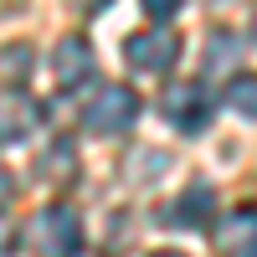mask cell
<instances>
[{
	"instance_id": "cell-7",
	"label": "cell",
	"mask_w": 257,
	"mask_h": 257,
	"mask_svg": "<svg viewBox=\"0 0 257 257\" xmlns=\"http://www.w3.org/2000/svg\"><path fill=\"white\" fill-rule=\"evenodd\" d=\"M52 72H57L62 88L88 82V77H93V52H88V41H82V36H67V41L57 47V57H52Z\"/></svg>"
},
{
	"instance_id": "cell-13",
	"label": "cell",
	"mask_w": 257,
	"mask_h": 257,
	"mask_svg": "<svg viewBox=\"0 0 257 257\" xmlns=\"http://www.w3.org/2000/svg\"><path fill=\"white\" fill-rule=\"evenodd\" d=\"M11 247H16V226H11L6 211H0V257H11Z\"/></svg>"
},
{
	"instance_id": "cell-14",
	"label": "cell",
	"mask_w": 257,
	"mask_h": 257,
	"mask_svg": "<svg viewBox=\"0 0 257 257\" xmlns=\"http://www.w3.org/2000/svg\"><path fill=\"white\" fill-rule=\"evenodd\" d=\"M11 196H16V180H11V175H6V165H0V206H6V201H11Z\"/></svg>"
},
{
	"instance_id": "cell-1",
	"label": "cell",
	"mask_w": 257,
	"mask_h": 257,
	"mask_svg": "<svg viewBox=\"0 0 257 257\" xmlns=\"http://www.w3.org/2000/svg\"><path fill=\"white\" fill-rule=\"evenodd\" d=\"M31 247L41 257H77L82 252V221L72 206H47L31 221Z\"/></svg>"
},
{
	"instance_id": "cell-9",
	"label": "cell",
	"mask_w": 257,
	"mask_h": 257,
	"mask_svg": "<svg viewBox=\"0 0 257 257\" xmlns=\"http://www.w3.org/2000/svg\"><path fill=\"white\" fill-rule=\"evenodd\" d=\"M41 175H47L52 185H62V180L77 175V149H72V139H57L47 155H41Z\"/></svg>"
},
{
	"instance_id": "cell-17",
	"label": "cell",
	"mask_w": 257,
	"mask_h": 257,
	"mask_svg": "<svg viewBox=\"0 0 257 257\" xmlns=\"http://www.w3.org/2000/svg\"><path fill=\"white\" fill-rule=\"evenodd\" d=\"M252 36H257V11H252Z\"/></svg>"
},
{
	"instance_id": "cell-4",
	"label": "cell",
	"mask_w": 257,
	"mask_h": 257,
	"mask_svg": "<svg viewBox=\"0 0 257 257\" xmlns=\"http://www.w3.org/2000/svg\"><path fill=\"white\" fill-rule=\"evenodd\" d=\"M134 118H139L134 88H98V98L88 103V113H82V123H88L93 134H123V128H134Z\"/></svg>"
},
{
	"instance_id": "cell-15",
	"label": "cell",
	"mask_w": 257,
	"mask_h": 257,
	"mask_svg": "<svg viewBox=\"0 0 257 257\" xmlns=\"http://www.w3.org/2000/svg\"><path fill=\"white\" fill-rule=\"evenodd\" d=\"M103 6H108V0H72V11H82V16H98Z\"/></svg>"
},
{
	"instance_id": "cell-6",
	"label": "cell",
	"mask_w": 257,
	"mask_h": 257,
	"mask_svg": "<svg viewBox=\"0 0 257 257\" xmlns=\"http://www.w3.org/2000/svg\"><path fill=\"white\" fill-rule=\"evenodd\" d=\"M216 252L221 257H257V206L226 211V221L216 226Z\"/></svg>"
},
{
	"instance_id": "cell-11",
	"label": "cell",
	"mask_w": 257,
	"mask_h": 257,
	"mask_svg": "<svg viewBox=\"0 0 257 257\" xmlns=\"http://www.w3.org/2000/svg\"><path fill=\"white\" fill-rule=\"evenodd\" d=\"M231 52H237V36H231V31H216V36H211V52H206L211 72H221L226 62H231Z\"/></svg>"
},
{
	"instance_id": "cell-2",
	"label": "cell",
	"mask_w": 257,
	"mask_h": 257,
	"mask_svg": "<svg viewBox=\"0 0 257 257\" xmlns=\"http://www.w3.org/2000/svg\"><path fill=\"white\" fill-rule=\"evenodd\" d=\"M211 88L206 82H175V88H165V98H160V113L180 128V134H201V128L211 123Z\"/></svg>"
},
{
	"instance_id": "cell-3",
	"label": "cell",
	"mask_w": 257,
	"mask_h": 257,
	"mask_svg": "<svg viewBox=\"0 0 257 257\" xmlns=\"http://www.w3.org/2000/svg\"><path fill=\"white\" fill-rule=\"evenodd\" d=\"M123 57H128V67H134V72H149V77H155V72H170V67H175V62H180V36L175 31H134V36H128L123 41Z\"/></svg>"
},
{
	"instance_id": "cell-10",
	"label": "cell",
	"mask_w": 257,
	"mask_h": 257,
	"mask_svg": "<svg viewBox=\"0 0 257 257\" xmlns=\"http://www.w3.org/2000/svg\"><path fill=\"white\" fill-rule=\"evenodd\" d=\"M226 103H231V108H237L242 118H257V77H231Z\"/></svg>"
},
{
	"instance_id": "cell-8",
	"label": "cell",
	"mask_w": 257,
	"mask_h": 257,
	"mask_svg": "<svg viewBox=\"0 0 257 257\" xmlns=\"http://www.w3.org/2000/svg\"><path fill=\"white\" fill-rule=\"evenodd\" d=\"M211 206H216V190H211V185H190L185 196L170 206V221H175V226H206Z\"/></svg>"
},
{
	"instance_id": "cell-5",
	"label": "cell",
	"mask_w": 257,
	"mask_h": 257,
	"mask_svg": "<svg viewBox=\"0 0 257 257\" xmlns=\"http://www.w3.org/2000/svg\"><path fill=\"white\" fill-rule=\"evenodd\" d=\"M36 118H41V103L31 93H21V88L0 93V144H21L36 128Z\"/></svg>"
},
{
	"instance_id": "cell-12",
	"label": "cell",
	"mask_w": 257,
	"mask_h": 257,
	"mask_svg": "<svg viewBox=\"0 0 257 257\" xmlns=\"http://www.w3.org/2000/svg\"><path fill=\"white\" fill-rule=\"evenodd\" d=\"M180 6H185V0H144V16H149V21H170Z\"/></svg>"
},
{
	"instance_id": "cell-16",
	"label": "cell",
	"mask_w": 257,
	"mask_h": 257,
	"mask_svg": "<svg viewBox=\"0 0 257 257\" xmlns=\"http://www.w3.org/2000/svg\"><path fill=\"white\" fill-rule=\"evenodd\" d=\"M155 257H180V252H155Z\"/></svg>"
}]
</instances>
